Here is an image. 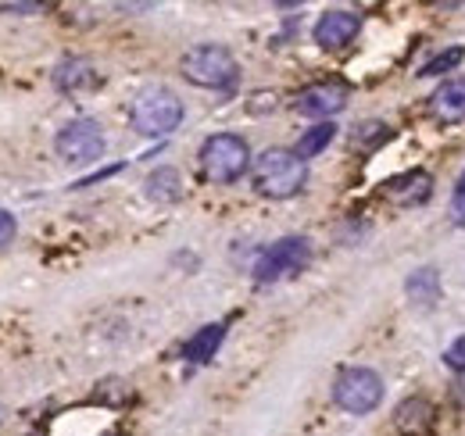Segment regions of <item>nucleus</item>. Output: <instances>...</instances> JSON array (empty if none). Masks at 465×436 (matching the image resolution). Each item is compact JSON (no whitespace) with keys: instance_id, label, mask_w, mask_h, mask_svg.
I'll return each mask as SVG.
<instances>
[{"instance_id":"9","label":"nucleus","mask_w":465,"mask_h":436,"mask_svg":"<svg viewBox=\"0 0 465 436\" xmlns=\"http://www.w3.org/2000/svg\"><path fill=\"white\" fill-rule=\"evenodd\" d=\"M358 29H361V18L354 11H326L315 22V44L326 51H341L358 36Z\"/></svg>"},{"instance_id":"12","label":"nucleus","mask_w":465,"mask_h":436,"mask_svg":"<svg viewBox=\"0 0 465 436\" xmlns=\"http://www.w3.org/2000/svg\"><path fill=\"white\" fill-rule=\"evenodd\" d=\"M54 83H58V90H64V94H79V90L97 86V72H94L90 61L68 57V61H61L58 68H54Z\"/></svg>"},{"instance_id":"6","label":"nucleus","mask_w":465,"mask_h":436,"mask_svg":"<svg viewBox=\"0 0 465 436\" xmlns=\"http://www.w3.org/2000/svg\"><path fill=\"white\" fill-rule=\"evenodd\" d=\"M333 401L351 415H369L383 401V380L372 369H344L333 382Z\"/></svg>"},{"instance_id":"19","label":"nucleus","mask_w":465,"mask_h":436,"mask_svg":"<svg viewBox=\"0 0 465 436\" xmlns=\"http://www.w3.org/2000/svg\"><path fill=\"white\" fill-rule=\"evenodd\" d=\"M387 136H391V129H387L383 122H369V125L358 133V140H354V144H358V147H376V144H383Z\"/></svg>"},{"instance_id":"3","label":"nucleus","mask_w":465,"mask_h":436,"mask_svg":"<svg viewBox=\"0 0 465 436\" xmlns=\"http://www.w3.org/2000/svg\"><path fill=\"white\" fill-rule=\"evenodd\" d=\"M179 68L193 86H204V90H230L240 75L236 57L219 44H201V47L186 51Z\"/></svg>"},{"instance_id":"13","label":"nucleus","mask_w":465,"mask_h":436,"mask_svg":"<svg viewBox=\"0 0 465 436\" xmlns=\"http://www.w3.org/2000/svg\"><path fill=\"white\" fill-rule=\"evenodd\" d=\"M143 193L154 201V204H173L183 197V175L175 168H154L147 179H143Z\"/></svg>"},{"instance_id":"22","label":"nucleus","mask_w":465,"mask_h":436,"mask_svg":"<svg viewBox=\"0 0 465 436\" xmlns=\"http://www.w3.org/2000/svg\"><path fill=\"white\" fill-rule=\"evenodd\" d=\"M451 218H455V225H462L465 229V186L455 190V201H451Z\"/></svg>"},{"instance_id":"21","label":"nucleus","mask_w":465,"mask_h":436,"mask_svg":"<svg viewBox=\"0 0 465 436\" xmlns=\"http://www.w3.org/2000/svg\"><path fill=\"white\" fill-rule=\"evenodd\" d=\"M15 233H18V222H15V215L0 208V247H7V243L15 240Z\"/></svg>"},{"instance_id":"15","label":"nucleus","mask_w":465,"mask_h":436,"mask_svg":"<svg viewBox=\"0 0 465 436\" xmlns=\"http://www.w3.org/2000/svg\"><path fill=\"white\" fill-rule=\"evenodd\" d=\"M430 419H433V408H430V401H422V397H408L398 404V411H394V422H398V430L401 433H419V430H426L430 426Z\"/></svg>"},{"instance_id":"10","label":"nucleus","mask_w":465,"mask_h":436,"mask_svg":"<svg viewBox=\"0 0 465 436\" xmlns=\"http://www.w3.org/2000/svg\"><path fill=\"white\" fill-rule=\"evenodd\" d=\"M430 193H433V179H430V172H419V168L387 183V197L401 208H415V204L430 201Z\"/></svg>"},{"instance_id":"5","label":"nucleus","mask_w":465,"mask_h":436,"mask_svg":"<svg viewBox=\"0 0 465 436\" xmlns=\"http://www.w3.org/2000/svg\"><path fill=\"white\" fill-rule=\"evenodd\" d=\"M308 262H312V243L304 236H283L269 251H262V258L254 262V279L258 282H280L287 275H297Z\"/></svg>"},{"instance_id":"16","label":"nucleus","mask_w":465,"mask_h":436,"mask_svg":"<svg viewBox=\"0 0 465 436\" xmlns=\"http://www.w3.org/2000/svg\"><path fill=\"white\" fill-rule=\"evenodd\" d=\"M408 297L411 304H422V308H433L440 301V272L437 269H419L408 279Z\"/></svg>"},{"instance_id":"11","label":"nucleus","mask_w":465,"mask_h":436,"mask_svg":"<svg viewBox=\"0 0 465 436\" xmlns=\"http://www.w3.org/2000/svg\"><path fill=\"white\" fill-rule=\"evenodd\" d=\"M430 111L437 122H465V79H448L433 97H430Z\"/></svg>"},{"instance_id":"23","label":"nucleus","mask_w":465,"mask_h":436,"mask_svg":"<svg viewBox=\"0 0 465 436\" xmlns=\"http://www.w3.org/2000/svg\"><path fill=\"white\" fill-rule=\"evenodd\" d=\"M0 11H7V15H36V11H47V4H0Z\"/></svg>"},{"instance_id":"20","label":"nucleus","mask_w":465,"mask_h":436,"mask_svg":"<svg viewBox=\"0 0 465 436\" xmlns=\"http://www.w3.org/2000/svg\"><path fill=\"white\" fill-rule=\"evenodd\" d=\"M444 362H448V369H455V372H465V336H459L448 351H444Z\"/></svg>"},{"instance_id":"2","label":"nucleus","mask_w":465,"mask_h":436,"mask_svg":"<svg viewBox=\"0 0 465 436\" xmlns=\"http://www.w3.org/2000/svg\"><path fill=\"white\" fill-rule=\"evenodd\" d=\"M133 125L143 136H169L183 122V101L175 97L169 86H147L133 101Z\"/></svg>"},{"instance_id":"1","label":"nucleus","mask_w":465,"mask_h":436,"mask_svg":"<svg viewBox=\"0 0 465 436\" xmlns=\"http://www.w3.org/2000/svg\"><path fill=\"white\" fill-rule=\"evenodd\" d=\"M251 175H254V190L262 197L272 201H287L293 193L304 190L308 183V164L301 162L287 147H269L251 162Z\"/></svg>"},{"instance_id":"14","label":"nucleus","mask_w":465,"mask_h":436,"mask_svg":"<svg viewBox=\"0 0 465 436\" xmlns=\"http://www.w3.org/2000/svg\"><path fill=\"white\" fill-rule=\"evenodd\" d=\"M223 340H226V326H223V322H212V326L201 329L197 336H190V343L183 347V358L193 362V365H201V362H208V358L219 351Z\"/></svg>"},{"instance_id":"7","label":"nucleus","mask_w":465,"mask_h":436,"mask_svg":"<svg viewBox=\"0 0 465 436\" xmlns=\"http://www.w3.org/2000/svg\"><path fill=\"white\" fill-rule=\"evenodd\" d=\"M54 147L68 164H90L104 154V129L94 118H72L61 125Z\"/></svg>"},{"instance_id":"18","label":"nucleus","mask_w":465,"mask_h":436,"mask_svg":"<svg viewBox=\"0 0 465 436\" xmlns=\"http://www.w3.org/2000/svg\"><path fill=\"white\" fill-rule=\"evenodd\" d=\"M462 57H465L462 47H455V51H444V54H437L433 61H426V64L419 68V75H426V79H430V75H444V72H451V68H455Z\"/></svg>"},{"instance_id":"8","label":"nucleus","mask_w":465,"mask_h":436,"mask_svg":"<svg viewBox=\"0 0 465 436\" xmlns=\"http://www.w3.org/2000/svg\"><path fill=\"white\" fill-rule=\"evenodd\" d=\"M293 108L308 118H330V114L348 108V86L344 83H312L297 94Z\"/></svg>"},{"instance_id":"4","label":"nucleus","mask_w":465,"mask_h":436,"mask_svg":"<svg viewBox=\"0 0 465 436\" xmlns=\"http://www.w3.org/2000/svg\"><path fill=\"white\" fill-rule=\"evenodd\" d=\"M251 164V147L236 133H215L201 147V168L212 183H236Z\"/></svg>"},{"instance_id":"17","label":"nucleus","mask_w":465,"mask_h":436,"mask_svg":"<svg viewBox=\"0 0 465 436\" xmlns=\"http://www.w3.org/2000/svg\"><path fill=\"white\" fill-rule=\"evenodd\" d=\"M333 136H337V125L333 122H319V125H312V129H304V136L297 140V147H293V154L301 158V162H308V158H315V154H322L330 144H333Z\"/></svg>"}]
</instances>
